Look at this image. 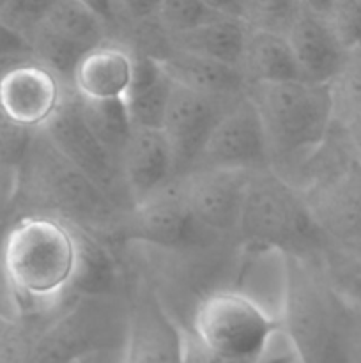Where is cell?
Returning <instances> with one entry per match:
<instances>
[{
	"label": "cell",
	"mask_w": 361,
	"mask_h": 363,
	"mask_svg": "<svg viewBox=\"0 0 361 363\" xmlns=\"http://www.w3.org/2000/svg\"><path fill=\"white\" fill-rule=\"evenodd\" d=\"M57 4L59 0H11L0 13V20L30 41V35L45 23Z\"/></svg>",
	"instance_id": "cell-25"
},
{
	"label": "cell",
	"mask_w": 361,
	"mask_h": 363,
	"mask_svg": "<svg viewBox=\"0 0 361 363\" xmlns=\"http://www.w3.org/2000/svg\"><path fill=\"white\" fill-rule=\"evenodd\" d=\"M241 69L250 85L301 80L287 35L264 28H251L248 34Z\"/></svg>",
	"instance_id": "cell-20"
},
{
	"label": "cell",
	"mask_w": 361,
	"mask_h": 363,
	"mask_svg": "<svg viewBox=\"0 0 361 363\" xmlns=\"http://www.w3.org/2000/svg\"><path fill=\"white\" fill-rule=\"evenodd\" d=\"M27 57H32L30 41L0 20V62H20Z\"/></svg>",
	"instance_id": "cell-29"
},
{
	"label": "cell",
	"mask_w": 361,
	"mask_h": 363,
	"mask_svg": "<svg viewBox=\"0 0 361 363\" xmlns=\"http://www.w3.org/2000/svg\"><path fill=\"white\" fill-rule=\"evenodd\" d=\"M76 96V94H74ZM80 108L96 137L119 158L133 133V124L124 101H81Z\"/></svg>",
	"instance_id": "cell-22"
},
{
	"label": "cell",
	"mask_w": 361,
	"mask_h": 363,
	"mask_svg": "<svg viewBox=\"0 0 361 363\" xmlns=\"http://www.w3.org/2000/svg\"><path fill=\"white\" fill-rule=\"evenodd\" d=\"M343 337H345L347 363H361V312L345 305H343Z\"/></svg>",
	"instance_id": "cell-30"
},
{
	"label": "cell",
	"mask_w": 361,
	"mask_h": 363,
	"mask_svg": "<svg viewBox=\"0 0 361 363\" xmlns=\"http://www.w3.org/2000/svg\"><path fill=\"white\" fill-rule=\"evenodd\" d=\"M280 328L229 287L202 298L188 332L227 360L258 363Z\"/></svg>",
	"instance_id": "cell-5"
},
{
	"label": "cell",
	"mask_w": 361,
	"mask_h": 363,
	"mask_svg": "<svg viewBox=\"0 0 361 363\" xmlns=\"http://www.w3.org/2000/svg\"><path fill=\"white\" fill-rule=\"evenodd\" d=\"M163 0H122L124 9L134 20H149L158 16Z\"/></svg>",
	"instance_id": "cell-34"
},
{
	"label": "cell",
	"mask_w": 361,
	"mask_h": 363,
	"mask_svg": "<svg viewBox=\"0 0 361 363\" xmlns=\"http://www.w3.org/2000/svg\"><path fill=\"white\" fill-rule=\"evenodd\" d=\"M328 21L347 53L361 52V0H336Z\"/></svg>",
	"instance_id": "cell-26"
},
{
	"label": "cell",
	"mask_w": 361,
	"mask_h": 363,
	"mask_svg": "<svg viewBox=\"0 0 361 363\" xmlns=\"http://www.w3.org/2000/svg\"><path fill=\"white\" fill-rule=\"evenodd\" d=\"M297 2H299L301 9L317 14V16L328 18L331 14L333 7H335L336 0H297Z\"/></svg>",
	"instance_id": "cell-37"
},
{
	"label": "cell",
	"mask_w": 361,
	"mask_h": 363,
	"mask_svg": "<svg viewBox=\"0 0 361 363\" xmlns=\"http://www.w3.org/2000/svg\"><path fill=\"white\" fill-rule=\"evenodd\" d=\"M269 156L268 138L260 116L248 94L236 99L212 128L200 156L197 170H260Z\"/></svg>",
	"instance_id": "cell-9"
},
{
	"label": "cell",
	"mask_w": 361,
	"mask_h": 363,
	"mask_svg": "<svg viewBox=\"0 0 361 363\" xmlns=\"http://www.w3.org/2000/svg\"><path fill=\"white\" fill-rule=\"evenodd\" d=\"M42 25L84 50L101 43V21L76 0H59Z\"/></svg>",
	"instance_id": "cell-23"
},
{
	"label": "cell",
	"mask_w": 361,
	"mask_h": 363,
	"mask_svg": "<svg viewBox=\"0 0 361 363\" xmlns=\"http://www.w3.org/2000/svg\"><path fill=\"white\" fill-rule=\"evenodd\" d=\"M246 94L260 116L269 152L304 160L328 140L336 117L333 85L303 80L251 84Z\"/></svg>",
	"instance_id": "cell-2"
},
{
	"label": "cell",
	"mask_w": 361,
	"mask_h": 363,
	"mask_svg": "<svg viewBox=\"0 0 361 363\" xmlns=\"http://www.w3.org/2000/svg\"><path fill=\"white\" fill-rule=\"evenodd\" d=\"M16 188L27 201L39 204V211L69 222L101 223L112 220V201L74 169L45 137L35 131L25 155L16 165Z\"/></svg>",
	"instance_id": "cell-3"
},
{
	"label": "cell",
	"mask_w": 361,
	"mask_h": 363,
	"mask_svg": "<svg viewBox=\"0 0 361 363\" xmlns=\"http://www.w3.org/2000/svg\"><path fill=\"white\" fill-rule=\"evenodd\" d=\"M322 233L342 245H361V162L353 158L304 199Z\"/></svg>",
	"instance_id": "cell-10"
},
{
	"label": "cell",
	"mask_w": 361,
	"mask_h": 363,
	"mask_svg": "<svg viewBox=\"0 0 361 363\" xmlns=\"http://www.w3.org/2000/svg\"><path fill=\"white\" fill-rule=\"evenodd\" d=\"M183 363H244V362L227 360V358L212 353V351H209L207 347L202 346V344L198 342V340L195 339V337L186 330V335H184V360H183Z\"/></svg>",
	"instance_id": "cell-32"
},
{
	"label": "cell",
	"mask_w": 361,
	"mask_h": 363,
	"mask_svg": "<svg viewBox=\"0 0 361 363\" xmlns=\"http://www.w3.org/2000/svg\"><path fill=\"white\" fill-rule=\"evenodd\" d=\"M294 268L285 248L244 240L237 252L232 287L275 325L283 326L292 294Z\"/></svg>",
	"instance_id": "cell-7"
},
{
	"label": "cell",
	"mask_w": 361,
	"mask_h": 363,
	"mask_svg": "<svg viewBox=\"0 0 361 363\" xmlns=\"http://www.w3.org/2000/svg\"><path fill=\"white\" fill-rule=\"evenodd\" d=\"M9 204L6 201H0V312L7 315H13L14 318V311H13V303H11L9 293H7L6 282H4V273H2V245H4V238H6L7 229H9L11 222L13 220L9 218Z\"/></svg>",
	"instance_id": "cell-33"
},
{
	"label": "cell",
	"mask_w": 361,
	"mask_h": 363,
	"mask_svg": "<svg viewBox=\"0 0 361 363\" xmlns=\"http://www.w3.org/2000/svg\"><path fill=\"white\" fill-rule=\"evenodd\" d=\"M173 82L156 57L134 55L133 77L124 98L127 116L138 130H161Z\"/></svg>",
	"instance_id": "cell-18"
},
{
	"label": "cell",
	"mask_w": 361,
	"mask_h": 363,
	"mask_svg": "<svg viewBox=\"0 0 361 363\" xmlns=\"http://www.w3.org/2000/svg\"><path fill=\"white\" fill-rule=\"evenodd\" d=\"M133 64L134 55L126 46L101 41L78 60L71 74V89L81 101H124Z\"/></svg>",
	"instance_id": "cell-16"
},
{
	"label": "cell",
	"mask_w": 361,
	"mask_h": 363,
	"mask_svg": "<svg viewBox=\"0 0 361 363\" xmlns=\"http://www.w3.org/2000/svg\"><path fill=\"white\" fill-rule=\"evenodd\" d=\"M333 92L336 101V117L349 113L361 103V52L347 55L342 71L333 82Z\"/></svg>",
	"instance_id": "cell-28"
},
{
	"label": "cell",
	"mask_w": 361,
	"mask_h": 363,
	"mask_svg": "<svg viewBox=\"0 0 361 363\" xmlns=\"http://www.w3.org/2000/svg\"><path fill=\"white\" fill-rule=\"evenodd\" d=\"M66 99L62 78L38 60H20L0 71V117L20 130H45Z\"/></svg>",
	"instance_id": "cell-8"
},
{
	"label": "cell",
	"mask_w": 361,
	"mask_h": 363,
	"mask_svg": "<svg viewBox=\"0 0 361 363\" xmlns=\"http://www.w3.org/2000/svg\"><path fill=\"white\" fill-rule=\"evenodd\" d=\"M158 16L166 30L184 35L204 27L222 14L214 13L204 0H163Z\"/></svg>",
	"instance_id": "cell-24"
},
{
	"label": "cell",
	"mask_w": 361,
	"mask_h": 363,
	"mask_svg": "<svg viewBox=\"0 0 361 363\" xmlns=\"http://www.w3.org/2000/svg\"><path fill=\"white\" fill-rule=\"evenodd\" d=\"M41 131L50 144L110 201H115L122 188L126 190L119 158L91 130L74 92L66 96L59 112Z\"/></svg>",
	"instance_id": "cell-6"
},
{
	"label": "cell",
	"mask_w": 361,
	"mask_h": 363,
	"mask_svg": "<svg viewBox=\"0 0 361 363\" xmlns=\"http://www.w3.org/2000/svg\"><path fill=\"white\" fill-rule=\"evenodd\" d=\"M299 67L301 80L331 85L342 71L347 55L328 18L301 9L285 32Z\"/></svg>",
	"instance_id": "cell-15"
},
{
	"label": "cell",
	"mask_w": 361,
	"mask_h": 363,
	"mask_svg": "<svg viewBox=\"0 0 361 363\" xmlns=\"http://www.w3.org/2000/svg\"><path fill=\"white\" fill-rule=\"evenodd\" d=\"M204 2L222 16L243 18V13L246 11V0H204Z\"/></svg>",
	"instance_id": "cell-35"
},
{
	"label": "cell",
	"mask_w": 361,
	"mask_h": 363,
	"mask_svg": "<svg viewBox=\"0 0 361 363\" xmlns=\"http://www.w3.org/2000/svg\"><path fill=\"white\" fill-rule=\"evenodd\" d=\"M204 229L191 213L183 181L165 184L137 202L131 215V236L158 247H186Z\"/></svg>",
	"instance_id": "cell-14"
},
{
	"label": "cell",
	"mask_w": 361,
	"mask_h": 363,
	"mask_svg": "<svg viewBox=\"0 0 361 363\" xmlns=\"http://www.w3.org/2000/svg\"><path fill=\"white\" fill-rule=\"evenodd\" d=\"M120 169L134 204L168 184L176 174V163L161 130L134 128L120 156Z\"/></svg>",
	"instance_id": "cell-17"
},
{
	"label": "cell",
	"mask_w": 361,
	"mask_h": 363,
	"mask_svg": "<svg viewBox=\"0 0 361 363\" xmlns=\"http://www.w3.org/2000/svg\"><path fill=\"white\" fill-rule=\"evenodd\" d=\"M73 363H120V350L103 351V353L91 354V357H85Z\"/></svg>",
	"instance_id": "cell-38"
},
{
	"label": "cell",
	"mask_w": 361,
	"mask_h": 363,
	"mask_svg": "<svg viewBox=\"0 0 361 363\" xmlns=\"http://www.w3.org/2000/svg\"><path fill=\"white\" fill-rule=\"evenodd\" d=\"M250 174L246 170L200 169L184 177L186 201L204 229L216 233L239 230Z\"/></svg>",
	"instance_id": "cell-12"
},
{
	"label": "cell",
	"mask_w": 361,
	"mask_h": 363,
	"mask_svg": "<svg viewBox=\"0 0 361 363\" xmlns=\"http://www.w3.org/2000/svg\"><path fill=\"white\" fill-rule=\"evenodd\" d=\"M159 60L173 84L184 85L211 98H232L246 87L248 80L243 69L207 57L180 50V53Z\"/></svg>",
	"instance_id": "cell-19"
},
{
	"label": "cell",
	"mask_w": 361,
	"mask_h": 363,
	"mask_svg": "<svg viewBox=\"0 0 361 363\" xmlns=\"http://www.w3.org/2000/svg\"><path fill=\"white\" fill-rule=\"evenodd\" d=\"M76 2L94 14L101 23L113 18V0H76Z\"/></svg>",
	"instance_id": "cell-36"
},
{
	"label": "cell",
	"mask_w": 361,
	"mask_h": 363,
	"mask_svg": "<svg viewBox=\"0 0 361 363\" xmlns=\"http://www.w3.org/2000/svg\"><path fill=\"white\" fill-rule=\"evenodd\" d=\"M248 34L250 28L246 27L243 18L219 16L197 30L177 35V39L183 52L207 57L241 69Z\"/></svg>",
	"instance_id": "cell-21"
},
{
	"label": "cell",
	"mask_w": 361,
	"mask_h": 363,
	"mask_svg": "<svg viewBox=\"0 0 361 363\" xmlns=\"http://www.w3.org/2000/svg\"><path fill=\"white\" fill-rule=\"evenodd\" d=\"M239 233L244 240L285 248H314L326 234L315 222L306 201L271 170H253L248 179Z\"/></svg>",
	"instance_id": "cell-4"
},
{
	"label": "cell",
	"mask_w": 361,
	"mask_h": 363,
	"mask_svg": "<svg viewBox=\"0 0 361 363\" xmlns=\"http://www.w3.org/2000/svg\"><path fill=\"white\" fill-rule=\"evenodd\" d=\"M9 2H11V0H0V13H2V9H4V7H6Z\"/></svg>",
	"instance_id": "cell-39"
},
{
	"label": "cell",
	"mask_w": 361,
	"mask_h": 363,
	"mask_svg": "<svg viewBox=\"0 0 361 363\" xmlns=\"http://www.w3.org/2000/svg\"><path fill=\"white\" fill-rule=\"evenodd\" d=\"M227 108L219 106L218 98L173 84L161 133L172 149L176 172L186 165L195 167L212 128Z\"/></svg>",
	"instance_id": "cell-11"
},
{
	"label": "cell",
	"mask_w": 361,
	"mask_h": 363,
	"mask_svg": "<svg viewBox=\"0 0 361 363\" xmlns=\"http://www.w3.org/2000/svg\"><path fill=\"white\" fill-rule=\"evenodd\" d=\"M81 233L48 213L11 222L2 245V273L14 315H48L76 289Z\"/></svg>",
	"instance_id": "cell-1"
},
{
	"label": "cell",
	"mask_w": 361,
	"mask_h": 363,
	"mask_svg": "<svg viewBox=\"0 0 361 363\" xmlns=\"http://www.w3.org/2000/svg\"><path fill=\"white\" fill-rule=\"evenodd\" d=\"M184 335L156 298L140 296L127 315L120 363H183Z\"/></svg>",
	"instance_id": "cell-13"
},
{
	"label": "cell",
	"mask_w": 361,
	"mask_h": 363,
	"mask_svg": "<svg viewBox=\"0 0 361 363\" xmlns=\"http://www.w3.org/2000/svg\"><path fill=\"white\" fill-rule=\"evenodd\" d=\"M246 9L258 21L255 28L285 34L301 6L297 0H246Z\"/></svg>",
	"instance_id": "cell-27"
},
{
	"label": "cell",
	"mask_w": 361,
	"mask_h": 363,
	"mask_svg": "<svg viewBox=\"0 0 361 363\" xmlns=\"http://www.w3.org/2000/svg\"><path fill=\"white\" fill-rule=\"evenodd\" d=\"M260 363H299L296 358V353H294V347L290 344L289 335L282 328L278 330V333L273 339L271 346L268 347L265 354L262 357Z\"/></svg>",
	"instance_id": "cell-31"
}]
</instances>
